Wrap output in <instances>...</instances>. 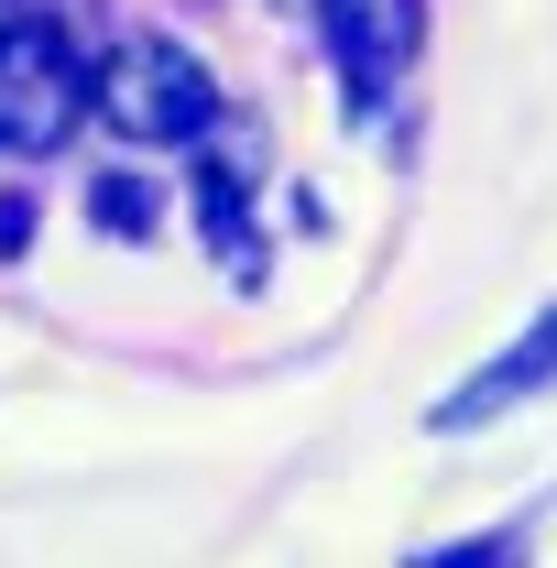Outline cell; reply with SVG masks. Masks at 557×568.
Wrapping results in <instances>:
<instances>
[{"instance_id": "8", "label": "cell", "mask_w": 557, "mask_h": 568, "mask_svg": "<svg viewBox=\"0 0 557 568\" xmlns=\"http://www.w3.org/2000/svg\"><path fill=\"white\" fill-rule=\"evenodd\" d=\"M11 22H22V11H11V0H0V33H11Z\"/></svg>"}, {"instance_id": "6", "label": "cell", "mask_w": 557, "mask_h": 568, "mask_svg": "<svg viewBox=\"0 0 557 568\" xmlns=\"http://www.w3.org/2000/svg\"><path fill=\"white\" fill-rule=\"evenodd\" d=\"M88 209H99L110 241H153V186H142V175H99V186H88Z\"/></svg>"}, {"instance_id": "9", "label": "cell", "mask_w": 557, "mask_h": 568, "mask_svg": "<svg viewBox=\"0 0 557 568\" xmlns=\"http://www.w3.org/2000/svg\"><path fill=\"white\" fill-rule=\"evenodd\" d=\"M0 142H11V132H0Z\"/></svg>"}, {"instance_id": "4", "label": "cell", "mask_w": 557, "mask_h": 568, "mask_svg": "<svg viewBox=\"0 0 557 568\" xmlns=\"http://www.w3.org/2000/svg\"><path fill=\"white\" fill-rule=\"evenodd\" d=\"M328 44H340L350 88L383 99L394 77L416 67V44H426V0H328Z\"/></svg>"}, {"instance_id": "7", "label": "cell", "mask_w": 557, "mask_h": 568, "mask_svg": "<svg viewBox=\"0 0 557 568\" xmlns=\"http://www.w3.org/2000/svg\"><path fill=\"white\" fill-rule=\"evenodd\" d=\"M33 252V197H0V263H22Z\"/></svg>"}, {"instance_id": "3", "label": "cell", "mask_w": 557, "mask_h": 568, "mask_svg": "<svg viewBox=\"0 0 557 568\" xmlns=\"http://www.w3.org/2000/svg\"><path fill=\"white\" fill-rule=\"evenodd\" d=\"M547 383H557V306H536V328H525L503 361H482L459 394H437V405H426V426H437V437H459V426H492V416H514L525 394H547Z\"/></svg>"}, {"instance_id": "1", "label": "cell", "mask_w": 557, "mask_h": 568, "mask_svg": "<svg viewBox=\"0 0 557 568\" xmlns=\"http://www.w3.org/2000/svg\"><path fill=\"white\" fill-rule=\"evenodd\" d=\"M88 110L121 142H142V153H186V142L219 132V77L175 33H132V44H110V67L88 77Z\"/></svg>"}, {"instance_id": "2", "label": "cell", "mask_w": 557, "mask_h": 568, "mask_svg": "<svg viewBox=\"0 0 557 568\" xmlns=\"http://www.w3.org/2000/svg\"><path fill=\"white\" fill-rule=\"evenodd\" d=\"M88 77H99V67L77 55L55 22H11V33H0V132L33 142V153L67 142L77 110H88Z\"/></svg>"}, {"instance_id": "5", "label": "cell", "mask_w": 557, "mask_h": 568, "mask_svg": "<svg viewBox=\"0 0 557 568\" xmlns=\"http://www.w3.org/2000/svg\"><path fill=\"white\" fill-rule=\"evenodd\" d=\"M198 230H209V252H219L241 284H263V252H252V186H241V164H198Z\"/></svg>"}]
</instances>
